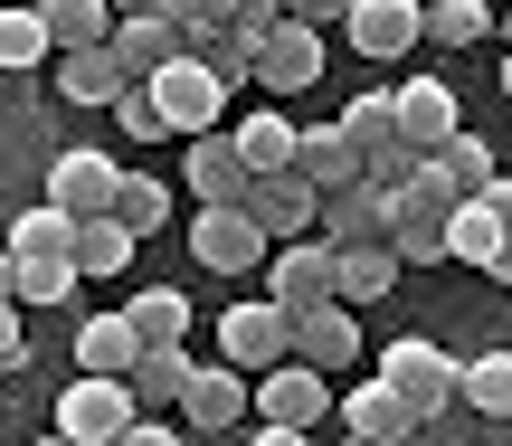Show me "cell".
I'll list each match as a JSON object with an SVG mask.
<instances>
[{
    "mask_svg": "<svg viewBox=\"0 0 512 446\" xmlns=\"http://www.w3.org/2000/svg\"><path fill=\"white\" fill-rule=\"evenodd\" d=\"M446 219H456V190L437 162H418L389 190V257L399 266H446Z\"/></svg>",
    "mask_w": 512,
    "mask_h": 446,
    "instance_id": "6da1fadb",
    "label": "cell"
},
{
    "mask_svg": "<svg viewBox=\"0 0 512 446\" xmlns=\"http://www.w3.org/2000/svg\"><path fill=\"white\" fill-rule=\"evenodd\" d=\"M380 380L408 399V418H437V409H456V380H465V361L446 352V342L408 333V342H389V352H380Z\"/></svg>",
    "mask_w": 512,
    "mask_h": 446,
    "instance_id": "7a4b0ae2",
    "label": "cell"
},
{
    "mask_svg": "<svg viewBox=\"0 0 512 446\" xmlns=\"http://www.w3.org/2000/svg\"><path fill=\"white\" fill-rule=\"evenodd\" d=\"M143 418V399H133V380H105V371H76V390H57V437L67 446H114Z\"/></svg>",
    "mask_w": 512,
    "mask_h": 446,
    "instance_id": "3957f363",
    "label": "cell"
},
{
    "mask_svg": "<svg viewBox=\"0 0 512 446\" xmlns=\"http://www.w3.org/2000/svg\"><path fill=\"white\" fill-rule=\"evenodd\" d=\"M285 352H294V314L275 295H247V304H228V314H219V361H238L247 380L275 371Z\"/></svg>",
    "mask_w": 512,
    "mask_h": 446,
    "instance_id": "277c9868",
    "label": "cell"
},
{
    "mask_svg": "<svg viewBox=\"0 0 512 446\" xmlns=\"http://www.w3.org/2000/svg\"><path fill=\"white\" fill-rule=\"evenodd\" d=\"M332 371H313V361H275V371H256V418H275V428H323L332 418Z\"/></svg>",
    "mask_w": 512,
    "mask_h": 446,
    "instance_id": "5b68a950",
    "label": "cell"
},
{
    "mask_svg": "<svg viewBox=\"0 0 512 446\" xmlns=\"http://www.w3.org/2000/svg\"><path fill=\"white\" fill-rule=\"evenodd\" d=\"M342 38H351V57L389 67V57H408L427 38V0H351V10H342Z\"/></svg>",
    "mask_w": 512,
    "mask_h": 446,
    "instance_id": "8992f818",
    "label": "cell"
},
{
    "mask_svg": "<svg viewBox=\"0 0 512 446\" xmlns=\"http://www.w3.org/2000/svg\"><path fill=\"white\" fill-rule=\"evenodd\" d=\"M152 95H162V124L171 133H219V114H228V86L200 67V57H171L162 76H143Z\"/></svg>",
    "mask_w": 512,
    "mask_h": 446,
    "instance_id": "52a82bcc",
    "label": "cell"
},
{
    "mask_svg": "<svg viewBox=\"0 0 512 446\" xmlns=\"http://www.w3.org/2000/svg\"><path fill=\"white\" fill-rule=\"evenodd\" d=\"M266 247H275V238L247 219V200H238V209H200V219H190V257H200L209 276H256Z\"/></svg>",
    "mask_w": 512,
    "mask_h": 446,
    "instance_id": "ba28073f",
    "label": "cell"
},
{
    "mask_svg": "<svg viewBox=\"0 0 512 446\" xmlns=\"http://www.w3.org/2000/svg\"><path fill=\"white\" fill-rule=\"evenodd\" d=\"M256 86H266V95H304V86H323V29H304V19H275V29L256 38Z\"/></svg>",
    "mask_w": 512,
    "mask_h": 446,
    "instance_id": "9c48e42d",
    "label": "cell"
},
{
    "mask_svg": "<svg viewBox=\"0 0 512 446\" xmlns=\"http://www.w3.org/2000/svg\"><path fill=\"white\" fill-rule=\"evenodd\" d=\"M294 361H313V371H332V380L361 361V323H351V304H342V295L294 304Z\"/></svg>",
    "mask_w": 512,
    "mask_h": 446,
    "instance_id": "30bf717a",
    "label": "cell"
},
{
    "mask_svg": "<svg viewBox=\"0 0 512 446\" xmlns=\"http://www.w3.org/2000/svg\"><path fill=\"white\" fill-rule=\"evenodd\" d=\"M247 219L266 228L275 247H285V238H313V219H323V190L294 181V171H256V181H247Z\"/></svg>",
    "mask_w": 512,
    "mask_h": 446,
    "instance_id": "8fae6325",
    "label": "cell"
},
{
    "mask_svg": "<svg viewBox=\"0 0 512 446\" xmlns=\"http://www.w3.org/2000/svg\"><path fill=\"white\" fill-rule=\"evenodd\" d=\"M256 409V380L238 371V361H190V390H181V418L190 428H238V418Z\"/></svg>",
    "mask_w": 512,
    "mask_h": 446,
    "instance_id": "7c38bea8",
    "label": "cell"
},
{
    "mask_svg": "<svg viewBox=\"0 0 512 446\" xmlns=\"http://www.w3.org/2000/svg\"><path fill=\"white\" fill-rule=\"evenodd\" d=\"M114 190H124V162H105V152H57L48 162V200L67 219H105Z\"/></svg>",
    "mask_w": 512,
    "mask_h": 446,
    "instance_id": "4fadbf2b",
    "label": "cell"
},
{
    "mask_svg": "<svg viewBox=\"0 0 512 446\" xmlns=\"http://www.w3.org/2000/svg\"><path fill=\"white\" fill-rule=\"evenodd\" d=\"M181 171H190V200H200V209H238L247 181H256V171L238 162V143H228V133H190Z\"/></svg>",
    "mask_w": 512,
    "mask_h": 446,
    "instance_id": "5bb4252c",
    "label": "cell"
},
{
    "mask_svg": "<svg viewBox=\"0 0 512 446\" xmlns=\"http://www.w3.org/2000/svg\"><path fill=\"white\" fill-rule=\"evenodd\" d=\"M313 238L323 247H351V238H389V190L370 181H342V190H323V219H313Z\"/></svg>",
    "mask_w": 512,
    "mask_h": 446,
    "instance_id": "9a60e30c",
    "label": "cell"
},
{
    "mask_svg": "<svg viewBox=\"0 0 512 446\" xmlns=\"http://www.w3.org/2000/svg\"><path fill=\"white\" fill-rule=\"evenodd\" d=\"M266 295L285 304H323L332 295V247L323 238H285V247H266Z\"/></svg>",
    "mask_w": 512,
    "mask_h": 446,
    "instance_id": "2e32d148",
    "label": "cell"
},
{
    "mask_svg": "<svg viewBox=\"0 0 512 446\" xmlns=\"http://www.w3.org/2000/svg\"><path fill=\"white\" fill-rule=\"evenodd\" d=\"M105 48L124 57L133 76H162L171 57H190V29H181V19H162V10H124V19H114V38H105Z\"/></svg>",
    "mask_w": 512,
    "mask_h": 446,
    "instance_id": "e0dca14e",
    "label": "cell"
},
{
    "mask_svg": "<svg viewBox=\"0 0 512 446\" xmlns=\"http://www.w3.org/2000/svg\"><path fill=\"white\" fill-rule=\"evenodd\" d=\"M389 114H399V143H418V152H437L446 133L465 124V114H456V86H437V76H408V86L389 95Z\"/></svg>",
    "mask_w": 512,
    "mask_h": 446,
    "instance_id": "ac0fdd59",
    "label": "cell"
},
{
    "mask_svg": "<svg viewBox=\"0 0 512 446\" xmlns=\"http://www.w3.org/2000/svg\"><path fill=\"white\" fill-rule=\"evenodd\" d=\"M389 285H399L389 238H351V247H332V295H342V304H380Z\"/></svg>",
    "mask_w": 512,
    "mask_h": 446,
    "instance_id": "d6986e66",
    "label": "cell"
},
{
    "mask_svg": "<svg viewBox=\"0 0 512 446\" xmlns=\"http://www.w3.org/2000/svg\"><path fill=\"white\" fill-rule=\"evenodd\" d=\"M408 399L389 390V380H370V390H342V437H370V446H408Z\"/></svg>",
    "mask_w": 512,
    "mask_h": 446,
    "instance_id": "ffe728a7",
    "label": "cell"
},
{
    "mask_svg": "<svg viewBox=\"0 0 512 446\" xmlns=\"http://www.w3.org/2000/svg\"><path fill=\"white\" fill-rule=\"evenodd\" d=\"M57 86H67V105H114L133 86V67L114 48H57Z\"/></svg>",
    "mask_w": 512,
    "mask_h": 446,
    "instance_id": "44dd1931",
    "label": "cell"
},
{
    "mask_svg": "<svg viewBox=\"0 0 512 446\" xmlns=\"http://www.w3.org/2000/svg\"><path fill=\"white\" fill-rule=\"evenodd\" d=\"M294 181H313V190H342V181H361V152L342 143V124H313V133H294Z\"/></svg>",
    "mask_w": 512,
    "mask_h": 446,
    "instance_id": "7402d4cb",
    "label": "cell"
},
{
    "mask_svg": "<svg viewBox=\"0 0 512 446\" xmlns=\"http://www.w3.org/2000/svg\"><path fill=\"white\" fill-rule=\"evenodd\" d=\"M133 352H143L133 314H86V323H76V371H105V380H124V371H133Z\"/></svg>",
    "mask_w": 512,
    "mask_h": 446,
    "instance_id": "603a6c76",
    "label": "cell"
},
{
    "mask_svg": "<svg viewBox=\"0 0 512 446\" xmlns=\"http://www.w3.org/2000/svg\"><path fill=\"white\" fill-rule=\"evenodd\" d=\"M133 247H143V238H133V228L105 209V219H76V247H67V257H76V276H124Z\"/></svg>",
    "mask_w": 512,
    "mask_h": 446,
    "instance_id": "cb8c5ba5",
    "label": "cell"
},
{
    "mask_svg": "<svg viewBox=\"0 0 512 446\" xmlns=\"http://www.w3.org/2000/svg\"><path fill=\"white\" fill-rule=\"evenodd\" d=\"M332 124H342V143H351V152H361V171H370V162H380V152H389V143H399V114H389V95H380V86H361V95H351V105H342V114H332Z\"/></svg>",
    "mask_w": 512,
    "mask_h": 446,
    "instance_id": "d4e9b609",
    "label": "cell"
},
{
    "mask_svg": "<svg viewBox=\"0 0 512 446\" xmlns=\"http://www.w3.org/2000/svg\"><path fill=\"white\" fill-rule=\"evenodd\" d=\"M456 399L494 428V418H512V352H475L465 361V380H456Z\"/></svg>",
    "mask_w": 512,
    "mask_h": 446,
    "instance_id": "484cf974",
    "label": "cell"
},
{
    "mask_svg": "<svg viewBox=\"0 0 512 446\" xmlns=\"http://www.w3.org/2000/svg\"><path fill=\"white\" fill-rule=\"evenodd\" d=\"M427 162H437V171H446V190H456V200H475V190H484V181H494V143H484V133H465V124H456V133H446V143H437V152H427Z\"/></svg>",
    "mask_w": 512,
    "mask_h": 446,
    "instance_id": "4316f807",
    "label": "cell"
},
{
    "mask_svg": "<svg viewBox=\"0 0 512 446\" xmlns=\"http://www.w3.org/2000/svg\"><path fill=\"white\" fill-rule=\"evenodd\" d=\"M124 380H133V399H181L190 390V342H143Z\"/></svg>",
    "mask_w": 512,
    "mask_h": 446,
    "instance_id": "83f0119b",
    "label": "cell"
},
{
    "mask_svg": "<svg viewBox=\"0 0 512 446\" xmlns=\"http://www.w3.org/2000/svg\"><path fill=\"white\" fill-rule=\"evenodd\" d=\"M190 57H200V67L219 76L228 95L256 86V38H238V29H190Z\"/></svg>",
    "mask_w": 512,
    "mask_h": 446,
    "instance_id": "f1b7e54d",
    "label": "cell"
},
{
    "mask_svg": "<svg viewBox=\"0 0 512 446\" xmlns=\"http://www.w3.org/2000/svg\"><path fill=\"white\" fill-rule=\"evenodd\" d=\"M228 143H238V162H247V171H285V162H294V124H285L275 105H256L247 124L228 133Z\"/></svg>",
    "mask_w": 512,
    "mask_h": 446,
    "instance_id": "f546056e",
    "label": "cell"
},
{
    "mask_svg": "<svg viewBox=\"0 0 512 446\" xmlns=\"http://www.w3.org/2000/svg\"><path fill=\"white\" fill-rule=\"evenodd\" d=\"M38 19H48L57 48H105V38H114V10H105V0H38Z\"/></svg>",
    "mask_w": 512,
    "mask_h": 446,
    "instance_id": "4dcf8cb0",
    "label": "cell"
},
{
    "mask_svg": "<svg viewBox=\"0 0 512 446\" xmlns=\"http://www.w3.org/2000/svg\"><path fill=\"white\" fill-rule=\"evenodd\" d=\"M124 314H133V333H143V342H190V295H181V285H143Z\"/></svg>",
    "mask_w": 512,
    "mask_h": 446,
    "instance_id": "1f68e13d",
    "label": "cell"
},
{
    "mask_svg": "<svg viewBox=\"0 0 512 446\" xmlns=\"http://www.w3.org/2000/svg\"><path fill=\"white\" fill-rule=\"evenodd\" d=\"M48 48H57V38H48V19H38V10H10V0H0V76H29Z\"/></svg>",
    "mask_w": 512,
    "mask_h": 446,
    "instance_id": "d6a6232c",
    "label": "cell"
},
{
    "mask_svg": "<svg viewBox=\"0 0 512 446\" xmlns=\"http://www.w3.org/2000/svg\"><path fill=\"white\" fill-rule=\"evenodd\" d=\"M76 247V219L57 200H38V209H19V228H10V257H67Z\"/></svg>",
    "mask_w": 512,
    "mask_h": 446,
    "instance_id": "836d02e7",
    "label": "cell"
},
{
    "mask_svg": "<svg viewBox=\"0 0 512 446\" xmlns=\"http://www.w3.org/2000/svg\"><path fill=\"white\" fill-rule=\"evenodd\" d=\"M494 19L503 10H484V0H427V38H437V48H484Z\"/></svg>",
    "mask_w": 512,
    "mask_h": 446,
    "instance_id": "e575fe53",
    "label": "cell"
},
{
    "mask_svg": "<svg viewBox=\"0 0 512 446\" xmlns=\"http://www.w3.org/2000/svg\"><path fill=\"white\" fill-rule=\"evenodd\" d=\"M114 219H124L133 238H152V228H171V190L143 181V171H124V190H114Z\"/></svg>",
    "mask_w": 512,
    "mask_h": 446,
    "instance_id": "d590c367",
    "label": "cell"
},
{
    "mask_svg": "<svg viewBox=\"0 0 512 446\" xmlns=\"http://www.w3.org/2000/svg\"><path fill=\"white\" fill-rule=\"evenodd\" d=\"M494 238H503L494 209H484V200H456V219H446V257H456V266H484V257H494Z\"/></svg>",
    "mask_w": 512,
    "mask_h": 446,
    "instance_id": "8d00e7d4",
    "label": "cell"
},
{
    "mask_svg": "<svg viewBox=\"0 0 512 446\" xmlns=\"http://www.w3.org/2000/svg\"><path fill=\"white\" fill-rule=\"evenodd\" d=\"M19 266V304H67L76 295V257H10Z\"/></svg>",
    "mask_w": 512,
    "mask_h": 446,
    "instance_id": "74e56055",
    "label": "cell"
},
{
    "mask_svg": "<svg viewBox=\"0 0 512 446\" xmlns=\"http://www.w3.org/2000/svg\"><path fill=\"white\" fill-rule=\"evenodd\" d=\"M105 114H114V124H124V133H133V143H152V133H171V124H162V95H152V86H143V76H133V86H124V95H114V105H105Z\"/></svg>",
    "mask_w": 512,
    "mask_h": 446,
    "instance_id": "f35d334b",
    "label": "cell"
},
{
    "mask_svg": "<svg viewBox=\"0 0 512 446\" xmlns=\"http://www.w3.org/2000/svg\"><path fill=\"white\" fill-rule=\"evenodd\" d=\"M408 446H475V409H437V418H418V428H408Z\"/></svg>",
    "mask_w": 512,
    "mask_h": 446,
    "instance_id": "ab89813d",
    "label": "cell"
},
{
    "mask_svg": "<svg viewBox=\"0 0 512 446\" xmlns=\"http://www.w3.org/2000/svg\"><path fill=\"white\" fill-rule=\"evenodd\" d=\"M152 10L181 19V29H228V10H238V0H152Z\"/></svg>",
    "mask_w": 512,
    "mask_h": 446,
    "instance_id": "60d3db41",
    "label": "cell"
},
{
    "mask_svg": "<svg viewBox=\"0 0 512 446\" xmlns=\"http://www.w3.org/2000/svg\"><path fill=\"white\" fill-rule=\"evenodd\" d=\"M0 371H29V323H19V304H0Z\"/></svg>",
    "mask_w": 512,
    "mask_h": 446,
    "instance_id": "b9f144b4",
    "label": "cell"
},
{
    "mask_svg": "<svg viewBox=\"0 0 512 446\" xmlns=\"http://www.w3.org/2000/svg\"><path fill=\"white\" fill-rule=\"evenodd\" d=\"M342 10H351V0H285V19H304V29H332Z\"/></svg>",
    "mask_w": 512,
    "mask_h": 446,
    "instance_id": "7bdbcfd3",
    "label": "cell"
},
{
    "mask_svg": "<svg viewBox=\"0 0 512 446\" xmlns=\"http://www.w3.org/2000/svg\"><path fill=\"white\" fill-rule=\"evenodd\" d=\"M475 200H484V209H494V228H503V238H512V181H503V171H494V181H484V190H475Z\"/></svg>",
    "mask_w": 512,
    "mask_h": 446,
    "instance_id": "ee69618b",
    "label": "cell"
},
{
    "mask_svg": "<svg viewBox=\"0 0 512 446\" xmlns=\"http://www.w3.org/2000/svg\"><path fill=\"white\" fill-rule=\"evenodd\" d=\"M114 446H181V437H171V428H162V418H133V428H124V437H114Z\"/></svg>",
    "mask_w": 512,
    "mask_h": 446,
    "instance_id": "f6af8a7d",
    "label": "cell"
},
{
    "mask_svg": "<svg viewBox=\"0 0 512 446\" xmlns=\"http://www.w3.org/2000/svg\"><path fill=\"white\" fill-rule=\"evenodd\" d=\"M256 446H313V428H275V418H256Z\"/></svg>",
    "mask_w": 512,
    "mask_h": 446,
    "instance_id": "bcb514c9",
    "label": "cell"
},
{
    "mask_svg": "<svg viewBox=\"0 0 512 446\" xmlns=\"http://www.w3.org/2000/svg\"><path fill=\"white\" fill-rule=\"evenodd\" d=\"M484 276H494V285H512V238H494V257H484Z\"/></svg>",
    "mask_w": 512,
    "mask_h": 446,
    "instance_id": "7dc6e473",
    "label": "cell"
},
{
    "mask_svg": "<svg viewBox=\"0 0 512 446\" xmlns=\"http://www.w3.org/2000/svg\"><path fill=\"white\" fill-rule=\"evenodd\" d=\"M0 304H19V266H10V247H0Z\"/></svg>",
    "mask_w": 512,
    "mask_h": 446,
    "instance_id": "c3c4849f",
    "label": "cell"
},
{
    "mask_svg": "<svg viewBox=\"0 0 512 446\" xmlns=\"http://www.w3.org/2000/svg\"><path fill=\"white\" fill-rule=\"evenodd\" d=\"M105 10H114V19H124V10H152V0H105Z\"/></svg>",
    "mask_w": 512,
    "mask_h": 446,
    "instance_id": "681fc988",
    "label": "cell"
},
{
    "mask_svg": "<svg viewBox=\"0 0 512 446\" xmlns=\"http://www.w3.org/2000/svg\"><path fill=\"white\" fill-rule=\"evenodd\" d=\"M494 437H503V446H512V418H494Z\"/></svg>",
    "mask_w": 512,
    "mask_h": 446,
    "instance_id": "f907efd6",
    "label": "cell"
},
{
    "mask_svg": "<svg viewBox=\"0 0 512 446\" xmlns=\"http://www.w3.org/2000/svg\"><path fill=\"white\" fill-rule=\"evenodd\" d=\"M29 446H67V437H57V428H48V437H29Z\"/></svg>",
    "mask_w": 512,
    "mask_h": 446,
    "instance_id": "816d5d0a",
    "label": "cell"
},
{
    "mask_svg": "<svg viewBox=\"0 0 512 446\" xmlns=\"http://www.w3.org/2000/svg\"><path fill=\"white\" fill-rule=\"evenodd\" d=\"M503 95H512V57H503Z\"/></svg>",
    "mask_w": 512,
    "mask_h": 446,
    "instance_id": "f5cc1de1",
    "label": "cell"
},
{
    "mask_svg": "<svg viewBox=\"0 0 512 446\" xmlns=\"http://www.w3.org/2000/svg\"><path fill=\"white\" fill-rule=\"evenodd\" d=\"M342 446H370V437H342Z\"/></svg>",
    "mask_w": 512,
    "mask_h": 446,
    "instance_id": "db71d44e",
    "label": "cell"
},
{
    "mask_svg": "<svg viewBox=\"0 0 512 446\" xmlns=\"http://www.w3.org/2000/svg\"><path fill=\"white\" fill-rule=\"evenodd\" d=\"M503 38H512V10H503Z\"/></svg>",
    "mask_w": 512,
    "mask_h": 446,
    "instance_id": "11a10c76",
    "label": "cell"
}]
</instances>
